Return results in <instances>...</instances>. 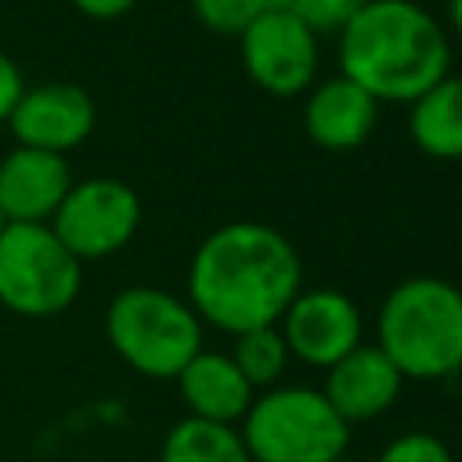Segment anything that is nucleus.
<instances>
[{
  "label": "nucleus",
  "mask_w": 462,
  "mask_h": 462,
  "mask_svg": "<svg viewBox=\"0 0 462 462\" xmlns=\"http://www.w3.org/2000/svg\"><path fill=\"white\" fill-rule=\"evenodd\" d=\"M303 289L296 245L271 224L231 220L213 227L188 263V303L202 325L227 336L278 325Z\"/></svg>",
  "instance_id": "f257e3e1"
},
{
  "label": "nucleus",
  "mask_w": 462,
  "mask_h": 462,
  "mask_svg": "<svg viewBox=\"0 0 462 462\" xmlns=\"http://www.w3.org/2000/svg\"><path fill=\"white\" fill-rule=\"evenodd\" d=\"M339 76L365 87L379 105H411L451 72L444 25L415 0H368L336 32Z\"/></svg>",
  "instance_id": "f03ea898"
},
{
  "label": "nucleus",
  "mask_w": 462,
  "mask_h": 462,
  "mask_svg": "<svg viewBox=\"0 0 462 462\" xmlns=\"http://www.w3.org/2000/svg\"><path fill=\"white\" fill-rule=\"evenodd\" d=\"M375 346L404 379H451L462 372V289L415 274L397 282L375 314Z\"/></svg>",
  "instance_id": "7ed1b4c3"
},
{
  "label": "nucleus",
  "mask_w": 462,
  "mask_h": 462,
  "mask_svg": "<svg viewBox=\"0 0 462 462\" xmlns=\"http://www.w3.org/2000/svg\"><path fill=\"white\" fill-rule=\"evenodd\" d=\"M202 318L191 303L159 285L119 289L105 310V336L116 357L144 379H177L202 350Z\"/></svg>",
  "instance_id": "20e7f679"
},
{
  "label": "nucleus",
  "mask_w": 462,
  "mask_h": 462,
  "mask_svg": "<svg viewBox=\"0 0 462 462\" xmlns=\"http://www.w3.org/2000/svg\"><path fill=\"white\" fill-rule=\"evenodd\" d=\"M253 462H332L346 455L350 426L318 386L278 383L260 390L238 422Z\"/></svg>",
  "instance_id": "39448f33"
},
{
  "label": "nucleus",
  "mask_w": 462,
  "mask_h": 462,
  "mask_svg": "<svg viewBox=\"0 0 462 462\" xmlns=\"http://www.w3.org/2000/svg\"><path fill=\"white\" fill-rule=\"evenodd\" d=\"M83 289V263L47 224L0 231V307L18 318H58Z\"/></svg>",
  "instance_id": "423d86ee"
},
{
  "label": "nucleus",
  "mask_w": 462,
  "mask_h": 462,
  "mask_svg": "<svg viewBox=\"0 0 462 462\" xmlns=\"http://www.w3.org/2000/svg\"><path fill=\"white\" fill-rule=\"evenodd\" d=\"M141 195L126 180L83 177L72 180L47 227L79 263H87L126 249L141 227Z\"/></svg>",
  "instance_id": "0eeeda50"
},
{
  "label": "nucleus",
  "mask_w": 462,
  "mask_h": 462,
  "mask_svg": "<svg viewBox=\"0 0 462 462\" xmlns=\"http://www.w3.org/2000/svg\"><path fill=\"white\" fill-rule=\"evenodd\" d=\"M242 69L253 87L271 97L307 94L318 79V32L292 11H263L238 36Z\"/></svg>",
  "instance_id": "6e6552de"
},
{
  "label": "nucleus",
  "mask_w": 462,
  "mask_h": 462,
  "mask_svg": "<svg viewBox=\"0 0 462 462\" xmlns=\"http://www.w3.org/2000/svg\"><path fill=\"white\" fill-rule=\"evenodd\" d=\"M289 357L307 368H332L354 346H361V307L339 289H300L278 318Z\"/></svg>",
  "instance_id": "1a4fd4ad"
},
{
  "label": "nucleus",
  "mask_w": 462,
  "mask_h": 462,
  "mask_svg": "<svg viewBox=\"0 0 462 462\" xmlns=\"http://www.w3.org/2000/svg\"><path fill=\"white\" fill-rule=\"evenodd\" d=\"M97 126V105L79 83L51 79L25 87L18 105L7 116V130L14 144L40 148L51 155L76 152Z\"/></svg>",
  "instance_id": "9d476101"
},
{
  "label": "nucleus",
  "mask_w": 462,
  "mask_h": 462,
  "mask_svg": "<svg viewBox=\"0 0 462 462\" xmlns=\"http://www.w3.org/2000/svg\"><path fill=\"white\" fill-rule=\"evenodd\" d=\"M401 390H404V375L375 343H361L332 368H325V386H321L325 401L346 426L386 415L397 404Z\"/></svg>",
  "instance_id": "9b49d317"
},
{
  "label": "nucleus",
  "mask_w": 462,
  "mask_h": 462,
  "mask_svg": "<svg viewBox=\"0 0 462 462\" xmlns=\"http://www.w3.org/2000/svg\"><path fill=\"white\" fill-rule=\"evenodd\" d=\"M72 188L65 155L14 144L0 159V213L7 224H47Z\"/></svg>",
  "instance_id": "f8f14e48"
},
{
  "label": "nucleus",
  "mask_w": 462,
  "mask_h": 462,
  "mask_svg": "<svg viewBox=\"0 0 462 462\" xmlns=\"http://www.w3.org/2000/svg\"><path fill=\"white\" fill-rule=\"evenodd\" d=\"M379 123V101L346 76H328L307 90L303 134L325 152L361 148Z\"/></svg>",
  "instance_id": "ddd939ff"
},
{
  "label": "nucleus",
  "mask_w": 462,
  "mask_h": 462,
  "mask_svg": "<svg viewBox=\"0 0 462 462\" xmlns=\"http://www.w3.org/2000/svg\"><path fill=\"white\" fill-rule=\"evenodd\" d=\"M177 390L188 415L206 422H224V426H238L256 397V390L245 383L231 354L206 350V346L177 372Z\"/></svg>",
  "instance_id": "4468645a"
},
{
  "label": "nucleus",
  "mask_w": 462,
  "mask_h": 462,
  "mask_svg": "<svg viewBox=\"0 0 462 462\" xmlns=\"http://www.w3.org/2000/svg\"><path fill=\"white\" fill-rule=\"evenodd\" d=\"M408 134L411 144L430 159H462V76H440L408 105Z\"/></svg>",
  "instance_id": "2eb2a0df"
},
{
  "label": "nucleus",
  "mask_w": 462,
  "mask_h": 462,
  "mask_svg": "<svg viewBox=\"0 0 462 462\" xmlns=\"http://www.w3.org/2000/svg\"><path fill=\"white\" fill-rule=\"evenodd\" d=\"M159 462H253V458L245 451L238 426L184 415L166 430Z\"/></svg>",
  "instance_id": "dca6fc26"
},
{
  "label": "nucleus",
  "mask_w": 462,
  "mask_h": 462,
  "mask_svg": "<svg viewBox=\"0 0 462 462\" xmlns=\"http://www.w3.org/2000/svg\"><path fill=\"white\" fill-rule=\"evenodd\" d=\"M231 361L238 365V372L245 375V383L260 393V390H271L282 383L285 368H289V346H285V336L278 325H263V328H249V332H238L235 343H231Z\"/></svg>",
  "instance_id": "f3484780"
},
{
  "label": "nucleus",
  "mask_w": 462,
  "mask_h": 462,
  "mask_svg": "<svg viewBox=\"0 0 462 462\" xmlns=\"http://www.w3.org/2000/svg\"><path fill=\"white\" fill-rule=\"evenodd\" d=\"M191 14L199 25L220 36H242L256 14H263L260 0H191Z\"/></svg>",
  "instance_id": "a211bd4d"
},
{
  "label": "nucleus",
  "mask_w": 462,
  "mask_h": 462,
  "mask_svg": "<svg viewBox=\"0 0 462 462\" xmlns=\"http://www.w3.org/2000/svg\"><path fill=\"white\" fill-rule=\"evenodd\" d=\"M375 462H455L451 448L426 430H404L393 440L383 444V451L375 455Z\"/></svg>",
  "instance_id": "6ab92c4d"
},
{
  "label": "nucleus",
  "mask_w": 462,
  "mask_h": 462,
  "mask_svg": "<svg viewBox=\"0 0 462 462\" xmlns=\"http://www.w3.org/2000/svg\"><path fill=\"white\" fill-rule=\"evenodd\" d=\"M368 0H289V11L303 18L318 36L339 32Z\"/></svg>",
  "instance_id": "aec40b11"
},
{
  "label": "nucleus",
  "mask_w": 462,
  "mask_h": 462,
  "mask_svg": "<svg viewBox=\"0 0 462 462\" xmlns=\"http://www.w3.org/2000/svg\"><path fill=\"white\" fill-rule=\"evenodd\" d=\"M22 90H25L22 69H18V61L0 47V123H7V116H11V108L18 105Z\"/></svg>",
  "instance_id": "412c9836"
},
{
  "label": "nucleus",
  "mask_w": 462,
  "mask_h": 462,
  "mask_svg": "<svg viewBox=\"0 0 462 462\" xmlns=\"http://www.w3.org/2000/svg\"><path fill=\"white\" fill-rule=\"evenodd\" d=\"M134 4L137 0H72V7L87 18H94V22H116V18L130 14Z\"/></svg>",
  "instance_id": "4be33fe9"
},
{
  "label": "nucleus",
  "mask_w": 462,
  "mask_h": 462,
  "mask_svg": "<svg viewBox=\"0 0 462 462\" xmlns=\"http://www.w3.org/2000/svg\"><path fill=\"white\" fill-rule=\"evenodd\" d=\"M448 25H451V32L455 36H462V0H448Z\"/></svg>",
  "instance_id": "5701e85b"
},
{
  "label": "nucleus",
  "mask_w": 462,
  "mask_h": 462,
  "mask_svg": "<svg viewBox=\"0 0 462 462\" xmlns=\"http://www.w3.org/2000/svg\"><path fill=\"white\" fill-rule=\"evenodd\" d=\"M263 11H289V0H260Z\"/></svg>",
  "instance_id": "b1692460"
},
{
  "label": "nucleus",
  "mask_w": 462,
  "mask_h": 462,
  "mask_svg": "<svg viewBox=\"0 0 462 462\" xmlns=\"http://www.w3.org/2000/svg\"><path fill=\"white\" fill-rule=\"evenodd\" d=\"M332 462H357V458H346V455H339V458H332Z\"/></svg>",
  "instance_id": "393cba45"
},
{
  "label": "nucleus",
  "mask_w": 462,
  "mask_h": 462,
  "mask_svg": "<svg viewBox=\"0 0 462 462\" xmlns=\"http://www.w3.org/2000/svg\"><path fill=\"white\" fill-rule=\"evenodd\" d=\"M4 227H7V220H4V213H0V231H4Z\"/></svg>",
  "instance_id": "a878e982"
},
{
  "label": "nucleus",
  "mask_w": 462,
  "mask_h": 462,
  "mask_svg": "<svg viewBox=\"0 0 462 462\" xmlns=\"http://www.w3.org/2000/svg\"><path fill=\"white\" fill-rule=\"evenodd\" d=\"M458 375H462V372H458Z\"/></svg>",
  "instance_id": "bb28decb"
}]
</instances>
